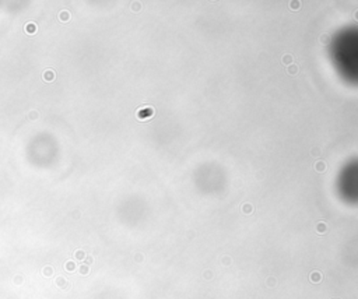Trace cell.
I'll list each match as a JSON object with an SVG mask.
<instances>
[{
  "instance_id": "1",
  "label": "cell",
  "mask_w": 358,
  "mask_h": 299,
  "mask_svg": "<svg viewBox=\"0 0 358 299\" xmlns=\"http://www.w3.org/2000/svg\"><path fill=\"white\" fill-rule=\"evenodd\" d=\"M153 115H154V109L150 108V106L143 108V109H140L139 112H137V118H139L140 120H147V119H150Z\"/></svg>"
},
{
  "instance_id": "2",
  "label": "cell",
  "mask_w": 358,
  "mask_h": 299,
  "mask_svg": "<svg viewBox=\"0 0 358 299\" xmlns=\"http://www.w3.org/2000/svg\"><path fill=\"white\" fill-rule=\"evenodd\" d=\"M42 79H44L45 81H53V80L56 79V73L53 70H50V68H48V70H45L44 73H42Z\"/></svg>"
},
{
  "instance_id": "3",
  "label": "cell",
  "mask_w": 358,
  "mask_h": 299,
  "mask_svg": "<svg viewBox=\"0 0 358 299\" xmlns=\"http://www.w3.org/2000/svg\"><path fill=\"white\" fill-rule=\"evenodd\" d=\"M25 32L28 35H34V34H37V24H34V23H28V24H25Z\"/></svg>"
},
{
  "instance_id": "4",
  "label": "cell",
  "mask_w": 358,
  "mask_h": 299,
  "mask_svg": "<svg viewBox=\"0 0 358 299\" xmlns=\"http://www.w3.org/2000/svg\"><path fill=\"white\" fill-rule=\"evenodd\" d=\"M59 20L63 23H67L69 20H70V13H69L67 10H62L59 13Z\"/></svg>"
},
{
  "instance_id": "5",
  "label": "cell",
  "mask_w": 358,
  "mask_h": 299,
  "mask_svg": "<svg viewBox=\"0 0 358 299\" xmlns=\"http://www.w3.org/2000/svg\"><path fill=\"white\" fill-rule=\"evenodd\" d=\"M320 280H322L320 273H316V271H315V273L311 274V281H312V282H319Z\"/></svg>"
},
{
  "instance_id": "6",
  "label": "cell",
  "mask_w": 358,
  "mask_h": 299,
  "mask_svg": "<svg viewBox=\"0 0 358 299\" xmlns=\"http://www.w3.org/2000/svg\"><path fill=\"white\" fill-rule=\"evenodd\" d=\"M315 169L316 171H320V172H323L324 169H326V165H324V162H316V165H315Z\"/></svg>"
},
{
  "instance_id": "7",
  "label": "cell",
  "mask_w": 358,
  "mask_h": 299,
  "mask_svg": "<svg viewBox=\"0 0 358 299\" xmlns=\"http://www.w3.org/2000/svg\"><path fill=\"white\" fill-rule=\"evenodd\" d=\"M297 73H298V67L297 66H293V67L288 68V74H291V76H295Z\"/></svg>"
},
{
  "instance_id": "8",
  "label": "cell",
  "mask_w": 358,
  "mask_h": 299,
  "mask_svg": "<svg viewBox=\"0 0 358 299\" xmlns=\"http://www.w3.org/2000/svg\"><path fill=\"white\" fill-rule=\"evenodd\" d=\"M66 270L73 271L74 270V263L73 261H67V263H66Z\"/></svg>"
},
{
  "instance_id": "9",
  "label": "cell",
  "mask_w": 358,
  "mask_h": 299,
  "mask_svg": "<svg viewBox=\"0 0 358 299\" xmlns=\"http://www.w3.org/2000/svg\"><path fill=\"white\" fill-rule=\"evenodd\" d=\"M88 271H90L88 266H81V267H80V273H81V274H87Z\"/></svg>"
},
{
  "instance_id": "10",
  "label": "cell",
  "mask_w": 358,
  "mask_h": 299,
  "mask_svg": "<svg viewBox=\"0 0 358 299\" xmlns=\"http://www.w3.org/2000/svg\"><path fill=\"white\" fill-rule=\"evenodd\" d=\"M83 257H84L83 250H77V252H76V259H83Z\"/></svg>"
},
{
  "instance_id": "11",
  "label": "cell",
  "mask_w": 358,
  "mask_h": 299,
  "mask_svg": "<svg viewBox=\"0 0 358 299\" xmlns=\"http://www.w3.org/2000/svg\"><path fill=\"white\" fill-rule=\"evenodd\" d=\"M29 118H31V120H35V119L38 118V113L37 112H31V113H29Z\"/></svg>"
},
{
  "instance_id": "12",
  "label": "cell",
  "mask_w": 358,
  "mask_h": 299,
  "mask_svg": "<svg viewBox=\"0 0 358 299\" xmlns=\"http://www.w3.org/2000/svg\"><path fill=\"white\" fill-rule=\"evenodd\" d=\"M45 273H46V276H48V277H49V276H50V274H52V268H49V267H48V268H46V270H45V268H44V274H45Z\"/></svg>"
},
{
  "instance_id": "13",
  "label": "cell",
  "mask_w": 358,
  "mask_h": 299,
  "mask_svg": "<svg viewBox=\"0 0 358 299\" xmlns=\"http://www.w3.org/2000/svg\"><path fill=\"white\" fill-rule=\"evenodd\" d=\"M291 60V56L290 55H287V56H284L283 58V62H284V64H285V62H290Z\"/></svg>"
}]
</instances>
